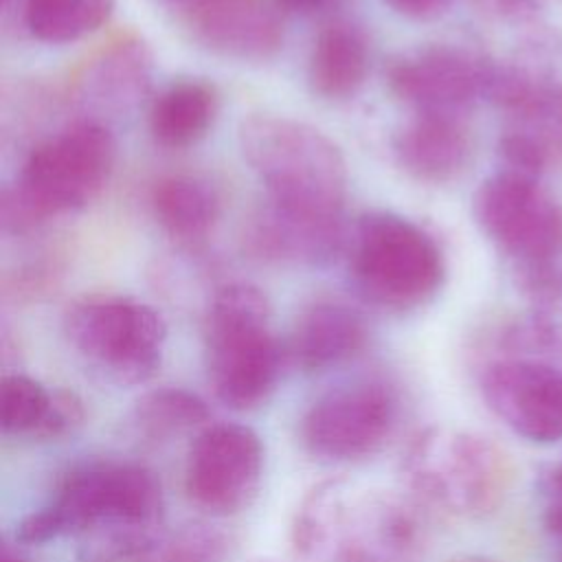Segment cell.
<instances>
[{
    "instance_id": "obj_17",
    "label": "cell",
    "mask_w": 562,
    "mask_h": 562,
    "mask_svg": "<svg viewBox=\"0 0 562 562\" xmlns=\"http://www.w3.org/2000/svg\"><path fill=\"white\" fill-rule=\"evenodd\" d=\"M83 422V404L77 393L46 389L42 382L11 373L0 386V424L4 432L55 439L72 432Z\"/></svg>"
},
{
    "instance_id": "obj_24",
    "label": "cell",
    "mask_w": 562,
    "mask_h": 562,
    "mask_svg": "<svg viewBox=\"0 0 562 562\" xmlns=\"http://www.w3.org/2000/svg\"><path fill=\"white\" fill-rule=\"evenodd\" d=\"M209 419V406L187 389L162 386L140 395L132 411V422L149 439H167Z\"/></svg>"
},
{
    "instance_id": "obj_1",
    "label": "cell",
    "mask_w": 562,
    "mask_h": 562,
    "mask_svg": "<svg viewBox=\"0 0 562 562\" xmlns=\"http://www.w3.org/2000/svg\"><path fill=\"white\" fill-rule=\"evenodd\" d=\"M292 544L305 562H422L426 527L415 501L331 479L303 498Z\"/></svg>"
},
{
    "instance_id": "obj_10",
    "label": "cell",
    "mask_w": 562,
    "mask_h": 562,
    "mask_svg": "<svg viewBox=\"0 0 562 562\" xmlns=\"http://www.w3.org/2000/svg\"><path fill=\"white\" fill-rule=\"evenodd\" d=\"M472 213L481 231L514 263L562 255V209L538 180L498 169L476 189Z\"/></svg>"
},
{
    "instance_id": "obj_14",
    "label": "cell",
    "mask_w": 562,
    "mask_h": 562,
    "mask_svg": "<svg viewBox=\"0 0 562 562\" xmlns=\"http://www.w3.org/2000/svg\"><path fill=\"white\" fill-rule=\"evenodd\" d=\"M277 0H200L191 24L211 50L248 61H263L283 46V20Z\"/></svg>"
},
{
    "instance_id": "obj_6",
    "label": "cell",
    "mask_w": 562,
    "mask_h": 562,
    "mask_svg": "<svg viewBox=\"0 0 562 562\" xmlns=\"http://www.w3.org/2000/svg\"><path fill=\"white\" fill-rule=\"evenodd\" d=\"M55 533L110 529L119 553H147L156 547L149 529L162 512L156 476L136 463H88L68 472L44 505Z\"/></svg>"
},
{
    "instance_id": "obj_16",
    "label": "cell",
    "mask_w": 562,
    "mask_h": 562,
    "mask_svg": "<svg viewBox=\"0 0 562 562\" xmlns=\"http://www.w3.org/2000/svg\"><path fill=\"white\" fill-rule=\"evenodd\" d=\"M367 323L342 301L323 299L305 307L290 334L288 353L305 371L340 364L367 345Z\"/></svg>"
},
{
    "instance_id": "obj_33",
    "label": "cell",
    "mask_w": 562,
    "mask_h": 562,
    "mask_svg": "<svg viewBox=\"0 0 562 562\" xmlns=\"http://www.w3.org/2000/svg\"><path fill=\"white\" fill-rule=\"evenodd\" d=\"M167 2H171V4H182V7L191 9V7H193V4H198L200 0H167Z\"/></svg>"
},
{
    "instance_id": "obj_31",
    "label": "cell",
    "mask_w": 562,
    "mask_h": 562,
    "mask_svg": "<svg viewBox=\"0 0 562 562\" xmlns=\"http://www.w3.org/2000/svg\"><path fill=\"white\" fill-rule=\"evenodd\" d=\"M450 562H496V560H492V558H487V555L468 553V555H457V558H452Z\"/></svg>"
},
{
    "instance_id": "obj_23",
    "label": "cell",
    "mask_w": 562,
    "mask_h": 562,
    "mask_svg": "<svg viewBox=\"0 0 562 562\" xmlns=\"http://www.w3.org/2000/svg\"><path fill=\"white\" fill-rule=\"evenodd\" d=\"M114 0H24L22 18L33 37L46 44L77 42L108 22Z\"/></svg>"
},
{
    "instance_id": "obj_19",
    "label": "cell",
    "mask_w": 562,
    "mask_h": 562,
    "mask_svg": "<svg viewBox=\"0 0 562 562\" xmlns=\"http://www.w3.org/2000/svg\"><path fill=\"white\" fill-rule=\"evenodd\" d=\"M250 244L266 259L318 263L340 248L342 222L296 215L268 202L250 228Z\"/></svg>"
},
{
    "instance_id": "obj_12",
    "label": "cell",
    "mask_w": 562,
    "mask_h": 562,
    "mask_svg": "<svg viewBox=\"0 0 562 562\" xmlns=\"http://www.w3.org/2000/svg\"><path fill=\"white\" fill-rule=\"evenodd\" d=\"M492 64L454 46L411 50L389 66V90L422 114H463L487 94Z\"/></svg>"
},
{
    "instance_id": "obj_2",
    "label": "cell",
    "mask_w": 562,
    "mask_h": 562,
    "mask_svg": "<svg viewBox=\"0 0 562 562\" xmlns=\"http://www.w3.org/2000/svg\"><path fill=\"white\" fill-rule=\"evenodd\" d=\"M237 138L270 204L305 217L340 220L347 162L329 136L290 116L250 114L239 123Z\"/></svg>"
},
{
    "instance_id": "obj_3",
    "label": "cell",
    "mask_w": 562,
    "mask_h": 562,
    "mask_svg": "<svg viewBox=\"0 0 562 562\" xmlns=\"http://www.w3.org/2000/svg\"><path fill=\"white\" fill-rule=\"evenodd\" d=\"M116 143L97 121L75 123L37 145L2 193V226L26 233L48 217L92 202L112 176Z\"/></svg>"
},
{
    "instance_id": "obj_21",
    "label": "cell",
    "mask_w": 562,
    "mask_h": 562,
    "mask_svg": "<svg viewBox=\"0 0 562 562\" xmlns=\"http://www.w3.org/2000/svg\"><path fill=\"white\" fill-rule=\"evenodd\" d=\"M220 110L217 90L202 79H180L167 86L149 108V132L169 149H184L202 140Z\"/></svg>"
},
{
    "instance_id": "obj_27",
    "label": "cell",
    "mask_w": 562,
    "mask_h": 562,
    "mask_svg": "<svg viewBox=\"0 0 562 562\" xmlns=\"http://www.w3.org/2000/svg\"><path fill=\"white\" fill-rule=\"evenodd\" d=\"M501 169L509 173H518L531 180H538L544 169V147L529 134L512 132L505 134L498 143Z\"/></svg>"
},
{
    "instance_id": "obj_22",
    "label": "cell",
    "mask_w": 562,
    "mask_h": 562,
    "mask_svg": "<svg viewBox=\"0 0 562 562\" xmlns=\"http://www.w3.org/2000/svg\"><path fill=\"white\" fill-rule=\"evenodd\" d=\"M151 209L158 224L176 239H202L220 217L215 189L195 176H167L151 191Z\"/></svg>"
},
{
    "instance_id": "obj_29",
    "label": "cell",
    "mask_w": 562,
    "mask_h": 562,
    "mask_svg": "<svg viewBox=\"0 0 562 562\" xmlns=\"http://www.w3.org/2000/svg\"><path fill=\"white\" fill-rule=\"evenodd\" d=\"M540 485L547 496H562V461L551 465L549 472H544Z\"/></svg>"
},
{
    "instance_id": "obj_26",
    "label": "cell",
    "mask_w": 562,
    "mask_h": 562,
    "mask_svg": "<svg viewBox=\"0 0 562 562\" xmlns=\"http://www.w3.org/2000/svg\"><path fill=\"white\" fill-rule=\"evenodd\" d=\"M516 283L538 307H549L562 296V266L558 259L516 261Z\"/></svg>"
},
{
    "instance_id": "obj_30",
    "label": "cell",
    "mask_w": 562,
    "mask_h": 562,
    "mask_svg": "<svg viewBox=\"0 0 562 562\" xmlns=\"http://www.w3.org/2000/svg\"><path fill=\"white\" fill-rule=\"evenodd\" d=\"M334 0H277V4L285 11H294V13H312L318 11L327 4H331Z\"/></svg>"
},
{
    "instance_id": "obj_8",
    "label": "cell",
    "mask_w": 562,
    "mask_h": 562,
    "mask_svg": "<svg viewBox=\"0 0 562 562\" xmlns=\"http://www.w3.org/2000/svg\"><path fill=\"white\" fill-rule=\"evenodd\" d=\"M70 347L114 384L149 380L162 360L167 327L147 303L121 294H90L64 314Z\"/></svg>"
},
{
    "instance_id": "obj_20",
    "label": "cell",
    "mask_w": 562,
    "mask_h": 562,
    "mask_svg": "<svg viewBox=\"0 0 562 562\" xmlns=\"http://www.w3.org/2000/svg\"><path fill=\"white\" fill-rule=\"evenodd\" d=\"M151 57L138 40H121L92 57L75 77L77 97L101 108H125L149 86Z\"/></svg>"
},
{
    "instance_id": "obj_18",
    "label": "cell",
    "mask_w": 562,
    "mask_h": 562,
    "mask_svg": "<svg viewBox=\"0 0 562 562\" xmlns=\"http://www.w3.org/2000/svg\"><path fill=\"white\" fill-rule=\"evenodd\" d=\"M371 50L360 26L331 22L314 40L307 61L310 90L327 101H345L360 92L369 77Z\"/></svg>"
},
{
    "instance_id": "obj_32",
    "label": "cell",
    "mask_w": 562,
    "mask_h": 562,
    "mask_svg": "<svg viewBox=\"0 0 562 562\" xmlns=\"http://www.w3.org/2000/svg\"><path fill=\"white\" fill-rule=\"evenodd\" d=\"M0 562H24V560H20L18 555H13L9 549H4L2 551V555H0Z\"/></svg>"
},
{
    "instance_id": "obj_4",
    "label": "cell",
    "mask_w": 562,
    "mask_h": 562,
    "mask_svg": "<svg viewBox=\"0 0 562 562\" xmlns=\"http://www.w3.org/2000/svg\"><path fill=\"white\" fill-rule=\"evenodd\" d=\"M404 485L428 509L483 518L498 509L512 485V461L490 437L430 426L402 461Z\"/></svg>"
},
{
    "instance_id": "obj_5",
    "label": "cell",
    "mask_w": 562,
    "mask_h": 562,
    "mask_svg": "<svg viewBox=\"0 0 562 562\" xmlns=\"http://www.w3.org/2000/svg\"><path fill=\"white\" fill-rule=\"evenodd\" d=\"M204 358L211 389L228 408L250 411L268 400L283 351L270 329V303L257 285L217 290L204 323Z\"/></svg>"
},
{
    "instance_id": "obj_7",
    "label": "cell",
    "mask_w": 562,
    "mask_h": 562,
    "mask_svg": "<svg viewBox=\"0 0 562 562\" xmlns=\"http://www.w3.org/2000/svg\"><path fill=\"white\" fill-rule=\"evenodd\" d=\"M349 272L369 303L408 312L439 292L446 268L437 241L422 226L391 211H371L353 228Z\"/></svg>"
},
{
    "instance_id": "obj_13",
    "label": "cell",
    "mask_w": 562,
    "mask_h": 562,
    "mask_svg": "<svg viewBox=\"0 0 562 562\" xmlns=\"http://www.w3.org/2000/svg\"><path fill=\"white\" fill-rule=\"evenodd\" d=\"M490 411L533 443L562 439V371L536 360H498L481 380Z\"/></svg>"
},
{
    "instance_id": "obj_25",
    "label": "cell",
    "mask_w": 562,
    "mask_h": 562,
    "mask_svg": "<svg viewBox=\"0 0 562 562\" xmlns=\"http://www.w3.org/2000/svg\"><path fill=\"white\" fill-rule=\"evenodd\" d=\"M158 562H224L228 542L206 525L182 527L165 542H156Z\"/></svg>"
},
{
    "instance_id": "obj_15",
    "label": "cell",
    "mask_w": 562,
    "mask_h": 562,
    "mask_svg": "<svg viewBox=\"0 0 562 562\" xmlns=\"http://www.w3.org/2000/svg\"><path fill=\"white\" fill-rule=\"evenodd\" d=\"M400 167L415 180L443 184L454 180L472 158V136L459 114H422L393 138Z\"/></svg>"
},
{
    "instance_id": "obj_11",
    "label": "cell",
    "mask_w": 562,
    "mask_h": 562,
    "mask_svg": "<svg viewBox=\"0 0 562 562\" xmlns=\"http://www.w3.org/2000/svg\"><path fill=\"white\" fill-rule=\"evenodd\" d=\"M263 470L259 435L244 424H211L193 439L187 465V496L213 516H231L250 505Z\"/></svg>"
},
{
    "instance_id": "obj_9",
    "label": "cell",
    "mask_w": 562,
    "mask_h": 562,
    "mask_svg": "<svg viewBox=\"0 0 562 562\" xmlns=\"http://www.w3.org/2000/svg\"><path fill=\"white\" fill-rule=\"evenodd\" d=\"M397 424V397L384 382L342 384L321 395L301 419L305 450L325 461L375 454Z\"/></svg>"
},
{
    "instance_id": "obj_28",
    "label": "cell",
    "mask_w": 562,
    "mask_h": 562,
    "mask_svg": "<svg viewBox=\"0 0 562 562\" xmlns=\"http://www.w3.org/2000/svg\"><path fill=\"white\" fill-rule=\"evenodd\" d=\"M395 13L411 20H432L450 9L454 0H384Z\"/></svg>"
}]
</instances>
